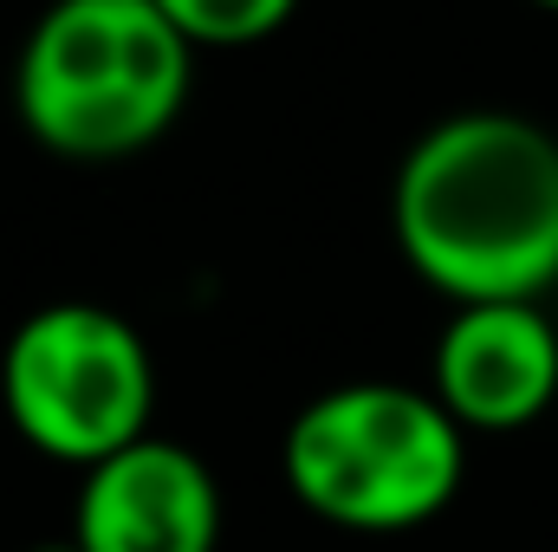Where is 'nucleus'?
Returning a JSON list of instances; mask_svg holds the SVG:
<instances>
[{
    "label": "nucleus",
    "mask_w": 558,
    "mask_h": 552,
    "mask_svg": "<svg viewBox=\"0 0 558 552\" xmlns=\"http://www.w3.org/2000/svg\"><path fill=\"white\" fill-rule=\"evenodd\" d=\"M390 228L448 305L539 299L558 286V137L513 111L428 124L390 189Z\"/></svg>",
    "instance_id": "f257e3e1"
},
{
    "label": "nucleus",
    "mask_w": 558,
    "mask_h": 552,
    "mask_svg": "<svg viewBox=\"0 0 558 552\" xmlns=\"http://www.w3.org/2000/svg\"><path fill=\"white\" fill-rule=\"evenodd\" d=\"M189 72L195 46L156 0H52L13 59V111L52 156L118 163L182 118Z\"/></svg>",
    "instance_id": "f03ea898"
},
{
    "label": "nucleus",
    "mask_w": 558,
    "mask_h": 552,
    "mask_svg": "<svg viewBox=\"0 0 558 552\" xmlns=\"http://www.w3.org/2000/svg\"><path fill=\"white\" fill-rule=\"evenodd\" d=\"M279 475L338 533H416L468 475V429L416 384H331L286 422Z\"/></svg>",
    "instance_id": "7ed1b4c3"
},
{
    "label": "nucleus",
    "mask_w": 558,
    "mask_h": 552,
    "mask_svg": "<svg viewBox=\"0 0 558 552\" xmlns=\"http://www.w3.org/2000/svg\"><path fill=\"white\" fill-rule=\"evenodd\" d=\"M0 410L26 448L65 468H98L149 435L156 364L143 332L92 299L39 305L0 351Z\"/></svg>",
    "instance_id": "20e7f679"
},
{
    "label": "nucleus",
    "mask_w": 558,
    "mask_h": 552,
    "mask_svg": "<svg viewBox=\"0 0 558 552\" xmlns=\"http://www.w3.org/2000/svg\"><path fill=\"white\" fill-rule=\"evenodd\" d=\"M428 391L468 435L539 422L558 397V325L539 299L454 305L428 358Z\"/></svg>",
    "instance_id": "39448f33"
},
{
    "label": "nucleus",
    "mask_w": 558,
    "mask_h": 552,
    "mask_svg": "<svg viewBox=\"0 0 558 552\" xmlns=\"http://www.w3.org/2000/svg\"><path fill=\"white\" fill-rule=\"evenodd\" d=\"M72 540L85 552H215L221 547L215 468L169 435H143L124 455L78 475Z\"/></svg>",
    "instance_id": "423d86ee"
},
{
    "label": "nucleus",
    "mask_w": 558,
    "mask_h": 552,
    "mask_svg": "<svg viewBox=\"0 0 558 552\" xmlns=\"http://www.w3.org/2000/svg\"><path fill=\"white\" fill-rule=\"evenodd\" d=\"M162 7V20L202 52V46H260V39H274L279 26L292 20V7L299 0H156Z\"/></svg>",
    "instance_id": "0eeeda50"
},
{
    "label": "nucleus",
    "mask_w": 558,
    "mask_h": 552,
    "mask_svg": "<svg viewBox=\"0 0 558 552\" xmlns=\"http://www.w3.org/2000/svg\"><path fill=\"white\" fill-rule=\"evenodd\" d=\"M33 552H85V547H78V540L65 533V540H46V547H33Z\"/></svg>",
    "instance_id": "6e6552de"
},
{
    "label": "nucleus",
    "mask_w": 558,
    "mask_h": 552,
    "mask_svg": "<svg viewBox=\"0 0 558 552\" xmlns=\"http://www.w3.org/2000/svg\"><path fill=\"white\" fill-rule=\"evenodd\" d=\"M533 7H546V13H558V0H533Z\"/></svg>",
    "instance_id": "1a4fd4ad"
}]
</instances>
